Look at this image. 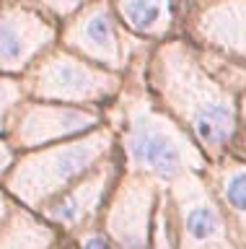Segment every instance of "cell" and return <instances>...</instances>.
Returning a JSON list of instances; mask_svg holds the SVG:
<instances>
[{
    "label": "cell",
    "instance_id": "5",
    "mask_svg": "<svg viewBox=\"0 0 246 249\" xmlns=\"http://www.w3.org/2000/svg\"><path fill=\"white\" fill-rule=\"evenodd\" d=\"M176 249H244L223 215L202 171H187L164 187Z\"/></svg>",
    "mask_w": 246,
    "mask_h": 249
},
{
    "label": "cell",
    "instance_id": "6",
    "mask_svg": "<svg viewBox=\"0 0 246 249\" xmlns=\"http://www.w3.org/2000/svg\"><path fill=\"white\" fill-rule=\"evenodd\" d=\"M104 122L106 109L101 107L57 104V101H39L26 96L13 112L5 138L18 153H24L42 145L60 143V140L86 135V132L101 127Z\"/></svg>",
    "mask_w": 246,
    "mask_h": 249
},
{
    "label": "cell",
    "instance_id": "4",
    "mask_svg": "<svg viewBox=\"0 0 246 249\" xmlns=\"http://www.w3.org/2000/svg\"><path fill=\"white\" fill-rule=\"evenodd\" d=\"M29 99L106 109L122 91V73H112L78 57L65 47H52L21 75Z\"/></svg>",
    "mask_w": 246,
    "mask_h": 249
},
{
    "label": "cell",
    "instance_id": "12",
    "mask_svg": "<svg viewBox=\"0 0 246 249\" xmlns=\"http://www.w3.org/2000/svg\"><path fill=\"white\" fill-rule=\"evenodd\" d=\"M195 34L202 42L246 60V0H215L195 18Z\"/></svg>",
    "mask_w": 246,
    "mask_h": 249
},
{
    "label": "cell",
    "instance_id": "15",
    "mask_svg": "<svg viewBox=\"0 0 246 249\" xmlns=\"http://www.w3.org/2000/svg\"><path fill=\"white\" fill-rule=\"evenodd\" d=\"M24 99H26L24 81H21L18 75H3L0 73V135H5L13 112H16V107Z\"/></svg>",
    "mask_w": 246,
    "mask_h": 249
},
{
    "label": "cell",
    "instance_id": "9",
    "mask_svg": "<svg viewBox=\"0 0 246 249\" xmlns=\"http://www.w3.org/2000/svg\"><path fill=\"white\" fill-rule=\"evenodd\" d=\"M60 39L65 50L112 73H122V68L127 65L117 18L104 0L83 5L75 16H70L60 31Z\"/></svg>",
    "mask_w": 246,
    "mask_h": 249
},
{
    "label": "cell",
    "instance_id": "13",
    "mask_svg": "<svg viewBox=\"0 0 246 249\" xmlns=\"http://www.w3.org/2000/svg\"><path fill=\"white\" fill-rule=\"evenodd\" d=\"M63 239L65 236L55 226L18 202L0 226V249H52Z\"/></svg>",
    "mask_w": 246,
    "mask_h": 249
},
{
    "label": "cell",
    "instance_id": "21",
    "mask_svg": "<svg viewBox=\"0 0 246 249\" xmlns=\"http://www.w3.org/2000/svg\"><path fill=\"white\" fill-rule=\"evenodd\" d=\"M52 249H78V247H75V241H73V239H67V236H65L57 247H52Z\"/></svg>",
    "mask_w": 246,
    "mask_h": 249
},
{
    "label": "cell",
    "instance_id": "20",
    "mask_svg": "<svg viewBox=\"0 0 246 249\" xmlns=\"http://www.w3.org/2000/svg\"><path fill=\"white\" fill-rule=\"evenodd\" d=\"M16 205V200L11 197L8 192H5V187L0 184V226H3V221L8 218V213H11V208Z\"/></svg>",
    "mask_w": 246,
    "mask_h": 249
},
{
    "label": "cell",
    "instance_id": "1",
    "mask_svg": "<svg viewBox=\"0 0 246 249\" xmlns=\"http://www.w3.org/2000/svg\"><path fill=\"white\" fill-rule=\"evenodd\" d=\"M150 96L207 156H230L238 132V101L228 86L202 68L187 44H161L150 60Z\"/></svg>",
    "mask_w": 246,
    "mask_h": 249
},
{
    "label": "cell",
    "instance_id": "2",
    "mask_svg": "<svg viewBox=\"0 0 246 249\" xmlns=\"http://www.w3.org/2000/svg\"><path fill=\"white\" fill-rule=\"evenodd\" d=\"M117 117H106L117 138L122 171L148 177L161 187L187 171H205L207 156L176 120H171L150 93H122Z\"/></svg>",
    "mask_w": 246,
    "mask_h": 249
},
{
    "label": "cell",
    "instance_id": "14",
    "mask_svg": "<svg viewBox=\"0 0 246 249\" xmlns=\"http://www.w3.org/2000/svg\"><path fill=\"white\" fill-rule=\"evenodd\" d=\"M114 16L140 36H164L171 29V0H112Z\"/></svg>",
    "mask_w": 246,
    "mask_h": 249
},
{
    "label": "cell",
    "instance_id": "16",
    "mask_svg": "<svg viewBox=\"0 0 246 249\" xmlns=\"http://www.w3.org/2000/svg\"><path fill=\"white\" fill-rule=\"evenodd\" d=\"M83 5H88V0H39L42 13H47L57 21H67L70 16L78 13Z\"/></svg>",
    "mask_w": 246,
    "mask_h": 249
},
{
    "label": "cell",
    "instance_id": "10",
    "mask_svg": "<svg viewBox=\"0 0 246 249\" xmlns=\"http://www.w3.org/2000/svg\"><path fill=\"white\" fill-rule=\"evenodd\" d=\"M57 26L49 16L26 5L0 8V73L24 75L47 50L55 47Z\"/></svg>",
    "mask_w": 246,
    "mask_h": 249
},
{
    "label": "cell",
    "instance_id": "7",
    "mask_svg": "<svg viewBox=\"0 0 246 249\" xmlns=\"http://www.w3.org/2000/svg\"><path fill=\"white\" fill-rule=\"evenodd\" d=\"M161 184L140 174L122 171L104 202L98 229L119 249H150L153 215Z\"/></svg>",
    "mask_w": 246,
    "mask_h": 249
},
{
    "label": "cell",
    "instance_id": "3",
    "mask_svg": "<svg viewBox=\"0 0 246 249\" xmlns=\"http://www.w3.org/2000/svg\"><path fill=\"white\" fill-rule=\"evenodd\" d=\"M114 151L117 138L112 124L104 122L86 135L18 153L13 169L3 179V187L18 205L39 213L49 200L94 171Z\"/></svg>",
    "mask_w": 246,
    "mask_h": 249
},
{
    "label": "cell",
    "instance_id": "17",
    "mask_svg": "<svg viewBox=\"0 0 246 249\" xmlns=\"http://www.w3.org/2000/svg\"><path fill=\"white\" fill-rule=\"evenodd\" d=\"M73 241H75V247H78V249H119L101 229H98V226L86 229L83 233H78Z\"/></svg>",
    "mask_w": 246,
    "mask_h": 249
},
{
    "label": "cell",
    "instance_id": "19",
    "mask_svg": "<svg viewBox=\"0 0 246 249\" xmlns=\"http://www.w3.org/2000/svg\"><path fill=\"white\" fill-rule=\"evenodd\" d=\"M233 145H241V153L246 156V93L238 104V132H236V143Z\"/></svg>",
    "mask_w": 246,
    "mask_h": 249
},
{
    "label": "cell",
    "instance_id": "8",
    "mask_svg": "<svg viewBox=\"0 0 246 249\" xmlns=\"http://www.w3.org/2000/svg\"><path fill=\"white\" fill-rule=\"evenodd\" d=\"M119 174H122V161H119V153L114 151L94 171H88L86 177H81L65 192H60L55 200H49L39 210V215L49 226H55L63 236L75 239L86 229L98 226L104 202L109 197L114 182L119 179Z\"/></svg>",
    "mask_w": 246,
    "mask_h": 249
},
{
    "label": "cell",
    "instance_id": "11",
    "mask_svg": "<svg viewBox=\"0 0 246 249\" xmlns=\"http://www.w3.org/2000/svg\"><path fill=\"white\" fill-rule=\"evenodd\" d=\"M202 179L218 200L238 244L246 249V161H236L230 156L207 161Z\"/></svg>",
    "mask_w": 246,
    "mask_h": 249
},
{
    "label": "cell",
    "instance_id": "18",
    "mask_svg": "<svg viewBox=\"0 0 246 249\" xmlns=\"http://www.w3.org/2000/svg\"><path fill=\"white\" fill-rule=\"evenodd\" d=\"M16 159H18V151L13 148V143L5 135H0V184H3V179L8 177V171L13 169Z\"/></svg>",
    "mask_w": 246,
    "mask_h": 249
}]
</instances>
